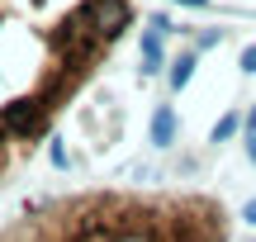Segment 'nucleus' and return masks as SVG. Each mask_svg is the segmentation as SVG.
<instances>
[{
  "label": "nucleus",
  "mask_w": 256,
  "mask_h": 242,
  "mask_svg": "<svg viewBox=\"0 0 256 242\" xmlns=\"http://www.w3.org/2000/svg\"><path fill=\"white\" fill-rule=\"evenodd\" d=\"M171 138H176V114H171V110H156V119H152V142H156V148H166Z\"/></svg>",
  "instance_id": "obj_1"
},
{
  "label": "nucleus",
  "mask_w": 256,
  "mask_h": 242,
  "mask_svg": "<svg viewBox=\"0 0 256 242\" xmlns=\"http://www.w3.org/2000/svg\"><path fill=\"white\" fill-rule=\"evenodd\" d=\"M238 124H242L238 114H223V119H218V128H214V142H228L232 133H238Z\"/></svg>",
  "instance_id": "obj_3"
},
{
  "label": "nucleus",
  "mask_w": 256,
  "mask_h": 242,
  "mask_svg": "<svg viewBox=\"0 0 256 242\" xmlns=\"http://www.w3.org/2000/svg\"><path fill=\"white\" fill-rule=\"evenodd\" d=\"M242 218H247V224H256V200H252L247 209H242Z\"/></svg>",
  "instance_id": "obj_5"
},
{
  "label": "nucleus",
  "mask_w": 256,
  "mask_h": 242,
  "mask_svg": "<svg viewBox=\"0 0 256 242\" xmlns=\"http://www.w3.org/2000/svg\"><path fill=\"white\" fill-rule=\"evenodd\" d=\"M247 128H252V142H256V110H252V119H247Z\"/></svg>",
  "instance_id": "obj_6"
},
{
  "label": "nucleus",
  "mask_w": 256,
  "mask_h": 242,
  "mask_svg": "<svg viewBox=\"0 0 256 242\" xmlns=\"http://www.w3.org/2000/svg\"><path fill=\"white\" fill-rule=\"evenodd\" d=\"M190 76H194V52H185V57H176V66H171V86L180 90Z\"/></svg>",
  "instance_id": "obj_2"
},
{
  "label": "nucleus",
  "mask_w": 256,
  "mask_h": 242,
  "mask_svg": "<svg viewBox=\"0 0 256 242\" xmlns=\"http://www.w3.org/2000/svg\"><path fill=\"white\" fill-rule=\"evenodd\" d=\"M242 72H256V43L247 48V52H242Z\"/></svg>",
  "instance_id": "obj_4"
}]
</instances>
